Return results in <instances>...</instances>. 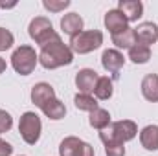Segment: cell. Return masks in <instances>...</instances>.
I'll return each instance as SVG.
<instances>
[{
    "instance_id": "8992f818",
    "label": "cell",
    "mask_w": 158,
    "mask_h": 156,
    "mask_svg": "<svg viewBox=\"0 0 158 156\" xmlns=\"http://www.w3.org/2000/svg\"><path fill=\"white\" fill-rule=\"evenodd\" d=\"M30 37L35 40L37 44H40V48L44 44H48L50 40L57 39L59 35L55 33L52 22L44 17H35L31 22H30Z\"/></svg>"
},
{
    "instance_id": "e0dca14e",
    "label": "cell",
    "mask_w": 158,
    "mask_h": 156,
    "mask_svg": "<svg viewBox=\"0 0 158 156\" xmlns=\"http://www.w3.org/2000/svg\"><path fill=\"white\" fill-rule=\"evenodd\" d=\"M112 42L118 46V48H127V50H131L138 40H136V31H134V28H125L123 31H119L116 35H112Z\"/></svg>"
},
{
    "instance_id": "5bb4252c",
    "label": "cell",
    "mask_w": 158,
    "mask_h": 156,
    "mask_svg": "<svg viewBox=\"0 0 158 156\" xmlns=\"http://www.w3.org/2000/svg\"><path fill=\"white\" fill-rule=\"evenodd\" d=\"M142 94L147 101H158V74H149L142 81Z\"/></svg>"
},
{
    "instance_id": "3957f363",
    "label": "cell",
    "mask_w": 158,
    "mask_h": 156,
    "mask_svg": "<svg viewBox=\"0 0 158 156\" xmlns=\"http://www.w3.org/2000/svg\"><path fill=\"white\" fill-rule=\"evenodd\" d=\"M39 63V55L31 46H19L11 55V66L20 76H30Z\"/></svg>"
},
{
    "instance_id": "8fae6325",
    "label": "cell",
    "mask_w": 158,
    "mask_h": 156,
    "mask_svg": "<svg viewBox=\"0 0 158 156\" xmlns=\"http://www.w3.org/2000/svg\"><path fill=\"white\" fill-rule=\"evenodd\" d=\"M118 9L123 13V17L127 18V22H134L142 17L143 13V4L140 0H119Z\"/></svg>"
},
{
    "instance_id": "ac0fdd59",
    "label": "cell",
    "mask_w": 158,
    "mask_h": 156,
    "mask_svg": "<svg viewBox=\"0 0 158 156\" xmlns=\"http://www.w3.org/2000/svg\"><path fill=\"white\" fill-rule=\"evenodd\" d=\"M90 125L94 127V129H98V130H103V129H107L109 125H110V114H109V110H105V109H96V110H92L90 112Z\"/></svg>"
},
{
    "instance_id": "9a60e30c",
    "label": "cell",
    "mask_w": 158,
    "mask_h": 156,
    "mask_svg": "<svg viewBox=\"0 0 158 156\" xmlns=\"http://www.w3.org/2000/svg\"><path fill=\"white\" fill-rule=\"evenodd\" d=\"M140 142L147 151H158V127L156 125H147L140 132Z\"/></svg>"
},
{
    "instance_id": "d6986e66",
    "label": "cell",
    "mask_w": 158,
    "mask_h": 156,
    "mask_svg": "<svg viewBox=\"0 0 158 156\" xmlns=\"http://www.w3.org/2000/svg\"><path fill=\"white\" fill-rule=\"evenodd\" d=\"M129 59H131L132 63H136V64L147 63V61L151 59V50H149V46L136 42V44L129 50Z\"/></svg>"
},
{
    "instance_id": "2e32d148",
    "label": "cell",
    "mask_w": 158,
    "mask_h": 156,
    "mask_svg": "<svg viewBox=\"0 0 158 156\" xmlns=\"http://www.w3.org/2000/svg\"><path fill=\"white\" fill-rule=\"evenodd\" d=\"M112 92H114V81L109 76H103V77L98 79V84L94 88V97L96 99L105 101V99H109L112 96Z\"/></svg>"
},
{
    "instance_id": "7402d4cb",
    "label": "cell",
    "mask_w": 158,
    "mask_h": 156,
    "mask_svg": "<svg viewBox=\"0 0 158 156\" xmlns=\"http://www.w3.org/2000/svg\"><path fill=\"white\" fill-rule=\"evenodd\" d=\"M42 6H44L48 11H52V13H57V11H63L64 7H68L70 2H68V0H44Z\"/></svg>"
},
{
    "instance_id": "ba28073f",
    "label": "cell",
    "mask_w": 158,
    "mask_h": 156,
    "mask_svg": "<svg viewBox=\"0 0 158 156\" xmlns=\"http://www.w3.org/2000/svg\"><path fill=\"white\" fill-rule=\"evenodd\" d=\"M123 63H125V59L118 50H105L101 55V64L109 74H112V81L119 77V70L123 68Z\"/></svg>"
},
{
    "instance_id": "30bf717a",
    "label": "cell",
    "mask_w": 158,
    "mask_h": 156,
    "mask_svg": "<svg viewBox=\"0 0 158 156\" xmlns=\"http://www.w3.org/2000/svg\"><path fill=\"white\" fill-rule=\"evenodd\" d=\"M136 31V40L140 44L151 46L158 40V26L155 22H142L138 28H134Z\"/></svg>"
},
{
    "instance_id": "6da1fadb",
    "label": "cell",
    "mask_w": 158,
    "mask_h": 156,
    "mask_svg": "<svg viewBox=\"0 0 158 156\" xmlns=\"http://www.w3.org/2000/svg\"><path fill=\"white\" fill-rule=\"evenodd\" d=\"M31 101L44 112V116H48L50 119H61L66 114L64 103H61L55 97V90L48 83H37L31 88Z\"/></svg>"
},
{
    "instance_id": "7a4b0ae2",
    "label": "cell",
    "mask_w": 158,
    "mask_h": 156,
    "mask_svg": "<svg viewBox=\"0 0 158 156\" xmlns=\"http://www.w3.org/2000/svg\"><path fill=\"white\" fill-rule=\"evenodd\" d=\"M72 59H74V51L70 50V46H66L61 40V37L50 40L48 44H44L40 48V53H39V63L44 68H48V70L70 64Z\"/></svg>"
},
{
    "instance_id": "277c9868",
    "label": "cell",
    "mask_w": 158,
    "mask_h": 156,
    "mask_svg": "<svg viewBox=\"0 0 158 156\" xmlns=\"http://www.w3.org/2000/svg\"><path fill=\"white\" fill-rule=\"evenodd\" d=\"M101 44H103V33L99 30H88L70 39V50L76 53H90L98 50Z\"/></svg>"
},
{
    "instance_id": "83f0119b",
    "label": "cell",
    "mask_w": 158,
    "mask_h": 156,
    "mask_svg": "<svg viewBox=\"0 0 158 156\" xmlns=\"http://www.w3.org/2000/svg\"><path fill=\"white\" fill-rule=\"evenodd\" d=\"M4 72H6V61L0 57V74H4Z\"/></svg>"
},
{
    "instance_id": "484cf974",
    "label": "cell",
    "mask_w": 158,
    "mask_h": 156,
    "mask_svg": "<svg viewBox=\"0 0 158 156\" xmlns=\"http://www.w3.org/2000/svg\"><path fill=\"white\" fill-rule=\"evenodd\" d=\"M76 156H94V149H92V145H88V143H81V147L77 149V154Z\"/></svg>"
},
{
    "instance_id": "9c48e42d",
    "label": "cell",
    "mask_w": 158,
    "mask_h": 156,
    "mask_svg": "<svg viewBox=\"0 0 158 156\" xmlns=\"http://www.w3.org/2000/svg\"><path fill=\"white\" fill-rule=\"evenodd\" d=\"M98 79L99 76L96 70H90V68L79 70L76 76V86L79 88V94H92L98 84Z\"/></svg>"
},
{
    "instance_id": "4316f807",
    "label": "cell",
    "mask_w": 158,
    "mask_h": 156,
    "mask_svg": "<svg viewBox=\"0 0 158 156\" xmlns=\"http://www.w3.org/2000/svg\"><path fill=\"white\" fill-rule=\"evenodd\" d=\"M11 153H13V147L0 138V156H11Z\"/></svg>"
},
{
    "instance_id": "d4e9b609",
    "label": "cell",
    "mask_w": 158,
    "mask_h": 156,
    "mask_svg": "<svg viewBox=\"0 0 158 156\" xmlns=\"http://www.w3.org/2000/svg\"><path fill=\"white\" fill-rule=\"evenodd\" d=\"M11 127H13V117H11V114L6 112L4 109H0V134L2 132H7Z\"/></svg>"
},
{
    "instance_id": "7c38bea8",
    "label": "cell",
    "mask_w": 158,
    "mask_h": 156,
    "mask_svg": "<svg viewBox=\"0 0 158 156\" xmlns=\"http://www.w3.org/2000/svg\"><path fill=\"white\" fill-rule=\"evenodd\" d=\"M105 26L112 35H116V33L123 31L127 28V18L123 17V13L119 9H110L105 15Z\"/></svg>"
},
{
    "instance_id": "4fadbf2b",
    "label": "cell",
    "mask_w": 158,
    "mask_h": 156,
    "mask_svg": "<svg viewBox=\"0 0 158 156\" xmlns=\"http://www.w3.org/2000/svg\"><path fill=\"white\" fill-rule=\"evenodd\" d=\"M61 28L72 39V37H76V35H79L83 31V18L79 17L77 13H68V15H64L61 18Z\"/></svg>"
},
{
    "instance_id": "5b68a950",
    "label": "cell",
    "mask_w": 158,
    "mask_h": 156,
    "mask_svg": "<svg viewBox=\"0 0 158 156\" xmlns=\"http://www.w3.org/2000/svg\"><path fill=\"white\" fill-rule=\"evenodd\" d=\"M40 130H42V123L40 117L35 112H24L19 121V132L22 136V140L28 145H35L40 138Z\"/></svg>"
},
{
    "instance_id": "cb8c5ba5",
    "label": "cell",
    "mask_w": 158,
    "mask_h": 156,
    "mask_svg": "<svg viewBox=\"0 0 158 156\" xmlns=\"http://www.w3.org/2000/svg\"><path fill=\"white\" fill-rule=\"evenodd\" d=\"M105 153H107V156H125V145L121 142L107 143L105 145Z\"/></svg>"
},
{
    "instance_id": "52a82bcc",
    "label": "cell",
    "mask_w": 158,
    "mask_h": 156,
    "mask_svg": "<svg viewBox=\"0 0 158 156\" xmlns=\"http://www.w3.org/2000/svg\"><path fill=\"white\" fill-rule=\"evenodd\" d=\"M107 129H109V132L112 134V138H114V140H118V142H121V143H125V142L132 140V138L138 134V127H136V123H134V121H131V119L114 121V123H110Z\"/></svg>"
},
{
    "instance_id": "44dd1931",
    "label": "cell",
    "mask_w": 158,
    "mask_h": 156,
    "mask_svg": "<svg viewBox=\"0 0 158 156\" xmlns=\"http://www.w3.org/2000/svg\"><path fill=\"white\" fill-rule=\"evenodd\" d=\"M74 103L79 110H86V112H92L98 109V99L92 94H77L74 97Z\"/></svg>"
},
{
    "instance_id": "603a6c76",
    "label": "cell",
    "mask_w": 158,
    "mask_h": 156,
    "mask_svg": "<svg viewBox=\"0 0 158 156\" xmlns=\"http://www.w3.org/2000/svg\"><path fill=\"white\" fill-rule=\"evenodd\" d=\"M13 33L6 28H0V51H6L13 46Z\"/></svg>"
},
{
    "instance_id": "ffe728a7",
    "label": "cell",
    "mask_w": 158,
    "mask_h": 156,
    "mask_svg": "<svg viewBox=\"0 0 158 156\" xmlns=\"http://www.w3.org/2000/svg\"><path fill=\"white\" fill-rule=\"evenodd\" d=\"M81 143H83V140H79L76 136L64 138L61 142V145H59V154L61 156H76L77 154V149L81 147Z\"/></svg>"
}]
</instances>
